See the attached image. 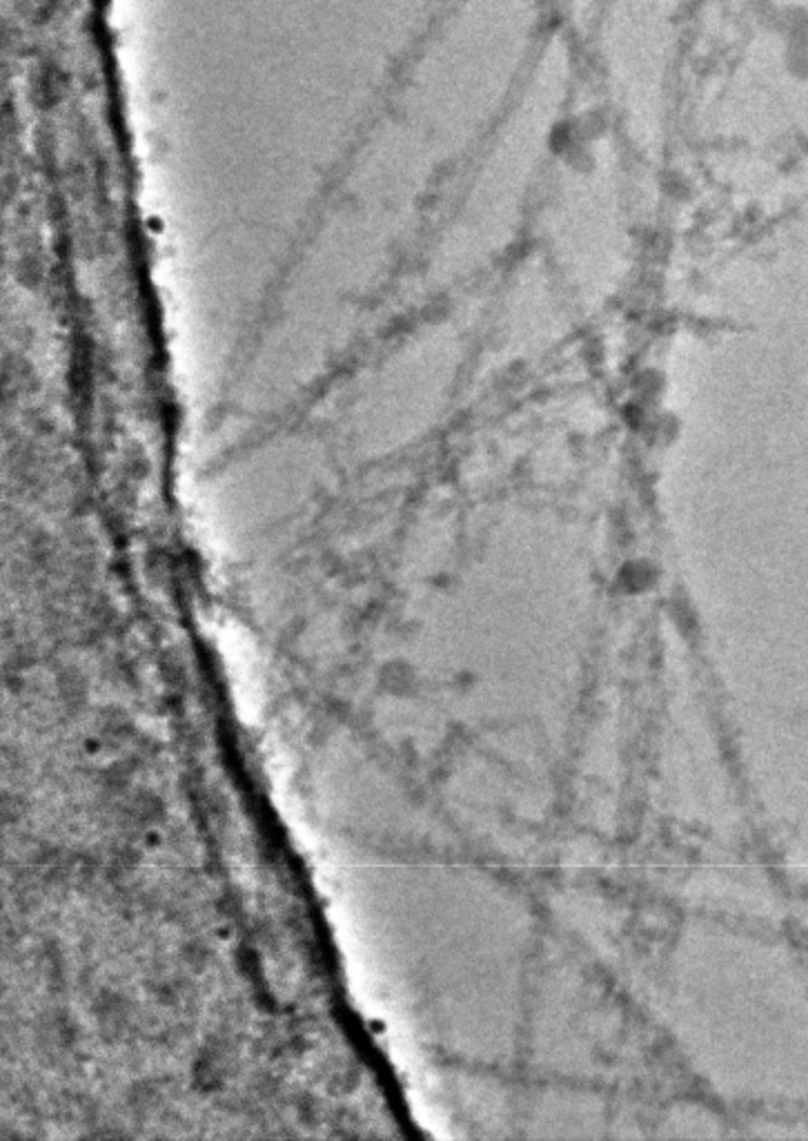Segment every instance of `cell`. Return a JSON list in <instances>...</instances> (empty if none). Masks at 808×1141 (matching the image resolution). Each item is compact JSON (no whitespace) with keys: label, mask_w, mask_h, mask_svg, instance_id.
<instances>
[{"label":"cell","mask_w":808,"mask_h":1141,"mask_svg":"<svg viewBox=\"0 0 808 1141\" xmlns=\"http://www.w3.org/2000/svg\"><path fill=\"white\" fill-rule=\"evenodd\" d=\"M619 587L630 593H642L651 589L657 580V569L648 560H628L619 570Z\"/></svg>","instance_id":"obj_1"}]
</instances>
